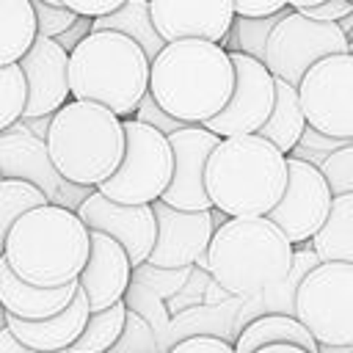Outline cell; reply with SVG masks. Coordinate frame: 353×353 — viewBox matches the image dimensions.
<instances>
[{
	"label": "cell",
	"mask_w": 353,
	"mask_h": 353,
	"mask_svg": "<svg viewBox=\"0 0 353 353\" xmlns=\"http://www.w3.org/2000/svg\"><path fill=\"white\" fill-rule=\"evenodd\" d=\"M149 91L171 116L204 124L226 108L234 91L232 52L207 39L165 41L152 58Z\"/></svg>",
	"instance_id": "obj_1"
},
{
	"label": "cell",
	"mask_w": 353,
	"mask_h": 353,
	"mask_svg": "<svg viewBox=\"0 0 353 353\" xmlns=\"http://www.w3.org/2000/svg\"><path fill=\"white\" fill-rule=\"evenodd\" d=\"M88 251L91 229L83 218L69 207L41 204L17 218L0 259L36 287H61L77 281Z\"/></svg>",
	"instance_id": "obj_2"
},
{
	"label": "cell",
	"mask_w": 353,
	"mask_h": 353,
	"mask_svg": "<svg viewBox=\"0 0 353 353\" xmlns=\"http://www.w3.org/2000/svg\"><path fill=\"white\" fill-rule=\"evenodd\" d=\"M204 185L226 218L268 215L287 188V154L256 132L221 138L207 160Z\"/></svg>",
	"instance_id": "obj_3"
},
{
	"label": "cell",
	"mask_w": 353,
	"mask_h": 353,
	"mask_svg": "<svg viewBox=\"0 0 353 353\" xmlns=\"http://www.w3.org/2000/svg\"><path fill=\"white\" fill-rule=\"evenodd\" d=\"M292 256L295 245L268 215H243L215 226L204 265L226 292L254 295L279 284Z\"/></svg>",
	"instance_id": "obj_4"
},
{
	"label": "cell",
	"mask_w": 353,
	"mask_h": 353,
	"mask_svg": "<svg viewBox=\"0 0 353 353\" xmlns=\"http://www.w3.org/2000/svg\"><path fill=\"white\" fill-rule=\"evenodd\" d=\"M149 69L143 47L119 30H91L69 52V88L74 99L110 108L116 116H135L149 91Z\"/></svg>",
	"instance_id": "obj_5"
},
{
	"label": "cell",
	"mask_w": 353,
	"mask_h": 353,
	"mask_svg": "<svg viewBox=\"0 0 353 353\" xmlns=\"http://www.w3.org/2000/svg\"><path fill=\"white\" fill-rule=\"evenodd\" d=\"M44 141L69 182L97 188L124 157V119L105 105L72 99L52 113Z\"/></svg>",
	"instance_id": "obj_6"
},
{
	"label": "cell",
	"mask_w": 353,
	"mask_h": 353,
	"mask_svg": "<svg viewBox=\"0 0 353 353\" xmlns=\"http://www.w3.org/2000/svg\"><path fill=\"white\" fill-rule=\"evenodd\" d=\"M174 174V149L165 132L124 119V157L97 190L121 204H152L163 196Z\"/></svg>",
	"instance_id": "obj_7"
},
{
	"label": "cell",
	"mask_w": 353,
	"mask_h": 353,
	"mask_svg": "<svg viewBox=\"0 0 353 353\" xmlns=\"http://www.w3.org/2000/svg\"><path fill=\"white\" fill-rule=\"evenodd\" d=\"M295 317L320 345L353 347V265L320 262L295 290Z\"/></svg>",
	"instance_id": "obj_8"
},
{
	"label": "cell",
	"mask_w": 353,
	"mask_h": 353,
	"mask_svg": "<svg viewBox=\"0 0 353 353\" xmlns=\"http://www.w3.org/2000/svg\"><path fill=\"white\" fill-rule=\"evenodd\" d=\"M339 52H347V33L336 22H320L292 8L284 11L268 36L265 66L273 72V77H281L298 88L303 74L317 61Z\"/></svg>",
	"instance_id": "obj_9"
},
{
	"label": "cell",
	"mask_w": 353,
	"mask_h": 353,
	"mask_svg": "<svg viewBox=\"0 0 353 353\" xmlns=\"http://www.w3.org/2000/svg\"><path fill=\"white\" fill-rule=\"evenodd\" d=\"M306 124L320 135L353 141V52L317 61L298 85Z\"/></svg>",
	"instance_id": "obj_10"
},
{
	"label": "cell",
	"mask_w": 353,
	"mask_h": 353,
	"mask_svg": "<svg viewBox=\"0 0 353 353\" xmlns=\"http://www.w3.org/2000/svg\"><path fill=\"white\" fill-rule=\"evenodd\" d=\"M331 185L320 165L287 154V188L268 218L290 237L292 245H306L331 212Z\"/></svg>",
	"instance_id": "obj_11"
},
{
	"label": "cell",
	"mask_w": 353,
	"mask_h": 353,
	"mask_svg": "<svg viewBox=\"0 0 353 353\" xmlns=\"http://www.w3.org/2000/svg\"><path fill=\"white\" fill-rule=\"evenodd\" d=\"M0 171L8 179H25L44 190L50 204H61L77 212V207L91 193L88 185L69 182L52 163L47 141L33 135L28 127L14 124L0 132Z\"/></svg>",
	"instance_id": "obj_12"
},
{
	"label": "cell",
	"mask_w": 353,
	"mask_h": 353,
	"mask_svg": "<svg viewBox=\"0 0 353 353\" xmlns=\"http://www.w3.org/2000/svg\"><path fill=\"white\" fill-rule=\"evenodd\" d=\"M232 63H234V91L226 108L201 124L221 138L256 132L268 121L276 102V77L265 66V61L234 50Z\"/></svg>",
	"instance_id": "obj_13"
},
{
	"label": "cell",
	"mask_w": 353,
	"mask_h": 353,
	"mask_svg": "<svg viewBox=\"0 0 353 353\" xmlns=\"http://www.w3.org/2000/svg\"><path fill=\"white\" fill-rule=\"evenodd\" d=\"M77 215L91 232H102L124 245L132 268L149 262V254L157 240V218L152 204H121L99 190H91L77 207Z\"/></svg>",
	"instance_id": "obj_14"
},
{
	"label": "cell",
	"mask_w": 353,
	"mask_h": 353,
	"mask_svg": "<svg viewBox=\"0 0 353 353\" xmlns=\"http://www.w3.org/2000/svg\"><path fill=\"white\" fill-rule=\"evenodd\" d=\"M152 207L157 218V240L149 254V265L176 270L207 254L215 232L210 210H176L163 199L152 201Z\"/></svg>",
	"instance_id": "obj_15"
},
{
	"label": "cell",
	"mask_w": 353,
	"mask_h": 353,
	"mask_svg": "<svg viewBox=\"0 0 353 353\" xmlns=\"http://www.w3.org/2000/svg\"><path fill=\"white\" fill-rule=\"evenodd\" d=\"M174 149V174L163 190V201L176 210H210L212 201L204 185V168L212 149L221 143V135L210 132L201 124H185L168 135Z\"/></svg>",
	"instance_id": "obj_16"
},
{
	"label": "cell",
	"mask_w": 353,
	"mask_h": 353,
	"mask_svg": "<svg viewBox=\"0 0 353 353\" xmlns=\"http://www.w3.org/2000/svg\"><path fill=\"white\" fill-rule=\"evenodd\" d=\"M19 66L28 83V102L22 119L52 116L69 102V52L55 39L36 36L30 50L19 58Z\"/></svg>",
	"instance_id": "obj_17"
},
{
	"label": "cell",
	"mask_w": 353,
	"mask_h": 353,
	"mask_svg": "<svg viewBox=\"0 0 353 353\" xmlns=\"http://www.w3.org/2000/svg\"><path fill=\"white\" fill-rule=\"evenodd\" d=\"M149 6L165 41L207 39L221 44L237 17L232 0H149Z\"/></svg>",
	"instance_id": "obj_18"
},
{
	"label": "cell",
	"mask_w": 353,
	"mask_h": 353,
	"mask_svg": "<svg viewBox=\"0 0 353 353\" xmlns=\"http://www.w3.org/2000/svg\"><path fill=\"white\" fill-rule=\"evenodd\" d=\"M130 254L124 245L102 232H91V251L85 259V268L77 276V284L88 295L91 312L108 309L119 303L130 287Z\"/></svg>",
	"instance_id": "obj_19"
},
{
	"label": "cell",
	"mask_w": 353,
	"mask_h": 353,
	"mask_svg": "<svg viewBox=\"0 0 353 353\" xmlns=\"http://www.w3.org/2000/svg\"><path fill=\"white\" fill-rule=\"evenodd\" d=\"M88 314H91V303H88V295L80 287L74 292L72 303L63 312H58L52 317H41V320H22V317H14V314H6V325L28 347H36V350H69L72 342L83 334Z\"/></svg>",
	"instance_id": "obj_20"
},
{
	"label": "cell",
	"mask_w": 353,
	"mask_h": 353,
	"mask_svg": "<svg viewBox=\"0 0 353 353\" xmlns=\"http://www.w3.org/2000/svg\"><path fill=\"white\" fill-rule=\"evenodd\" d=\"M80 290L77 281L61 284V287H36L25 279H19L6 259H0V306L6 314L22 317V320H41L63 312L74 292Z\"/></svg>",
	"instance_id": "obj_21"
},
{
	"label": "cell",
	"mask_w": 353,
	"mask_h": 353,
	"mask_svg": "<svg viewBox=\"0 0 353 353\" xmlns=\"http://www.w3.org/2000/svg\"><path fill=\"white\" fill-rule=\"evenodd\" d=\"M279 342L301 345L309 353H320V342L312 336V331L295 314H284V312H270V314L251 320L237 336L234 353H254L265 345H279Z\"/></svg>",
	"instance_id": "obj_22"
},
{
	"label": "cell",
	"mask_w": 353,
	"mask_h": 353,
	"mask_svg": "<svg viewBox=\"0 0 353 353\" xmlns=\"http://www.w3.org/2000/svg\"><path fill=\"white\" fill-rule=\"evenodd\" d=\"M306 127L309 124H306V116H303V108H301V99H298V88L290 85L287 80L276 77V102H273V110H270L268 121L256 130V135L268 138L284 154H290L301 143Z\"/></svg>",
	"instance_id": "obj_23"
},
{
	"label": "cell",
	"mask_w": 353,
	"mask_h": 353,
	"mask_svg": "<svg viewBox=\"0 0 353 353\" xmlns=\"http://www.w3.org/2000/svg\"><path fill=\"white\" fill-rule=\"evenodd\" d=\"M94 30H119V33L130 36L135 44L143 47L149 61L165 47V39L154 28L149 0H124L116 11L94 17Z\"/></svg>",
	"instance_id": "obj_24"
},
{
	"label": "cell",
	"mask_w": 353,
	"mask_h": 353,
	"mask_svg": "<svg viewBox=\"0 0 353 353\" xmlns=\"http://www.w3.org/2000/svg\"><path fill=\"white\" fill-rule=\"evenodd\" d=\"M323 262L353 265V193H339L331 201V212L320 232L309 240Z\"/></svg>",
	"instance_id": "obj_25"
},
{
	"label": "cell",
	"mask_w": 353,
	"mask_h": 353,
	"mask_svg": "<svg viewBox=\"0 0 353 353\" xmlns=\"http://www.w3.org/2000/svg\"><path fill=\"white\" fill-rule=\"evenodd\" d=\"M36 11L30 0H0V66L19 63L36 41Z\"/></svg>",
	"instance_id": "obj_26"
},
{
	"label": "cell",
	"mask_w": 353,
	"mask_h": 353,
	"mask_svg": "<svg viewBox=\"0 0 353 353\" xmlns=\"http://www.w3.org/2000/svg\"><path fill=\"white\" fill-rule=\"evenodd\" d=\"M124 325H127V306H124V301H119V303H113L108 309L91 312L88 320H85L83 334L72 342L69 353H108L119 342Z\"/></svg>",
	"instance_id": "obj_27"
},
{
	"label": "cell",
	"mask_w": 353,
	"mask_h": 353,
	"mask_svg": "<svg viewBox=\"0 0 353 353\" xmlns=\"http://www.w3.org/2000/svg\"><path fill=\"white\" fill-rule=\"evenodd\" d=\"M41 204H50V199L33 182L8 179V176L0 179V256L6 248V237H8L11 226L17 223V218L33 207H41Z\"/></svg>",
	"instance_id": "obj_28"
},
{
	"label": "cell",
	"mask_w": 353,
	"mask_h": 353,
	"mask_svg": "<svg viewBox=\"0 0 353 353\" xmlns=\"http://www.w3.org/2000/svg\"><path fill=\"white\" fill-rule=\"evenodd\" d=\"M284 11H287V8H284ZM284 11L270 14V17H234L232 30L226 33V39H234V47H232L229 52L240 50V52H245V55H254V58L265 61L268 36H270V30L276 28V22L284 17ZM226 39H223V41H226ZM223 41H221V44H223Z\"/></svg>",
	"instance_id": "obj_29"
},
{
	"label": "cell",
	"mask_w": 353,
	"mask_h": 353,
	"mask_svg": "<svg viewBox=\"0 0 353 353\" xmlns=\"http://www.w3.org/2000/svg\"><path fill=\"white\" fill-rule=\"evenodd\" d=\"M25 102H28V83L22 66L19 63L0 66V132H6L22 119Z\"/></svg>",
	"instance_id": "obj_30"
},
{
	"label": "cell",
	"mask_w": 353,
	"mask_h": 353,
	"mask_svg": "<svg viewBox=\"0 0 353 353\" xmlns=\"http://www.w3.org/2000/svg\"><path fill=\"white\" fill-rule=\"evenodd\" d=\"M320 262H323V259L317 256V251L312 248V243H309L306 248H298L295 256H292L290 273H287L279 284H273V287L265 290V292H268V301H270V303H279V306L284 309V314H295V290H298V284L303 281V276H306L312 268H317Z\"/></svg>",
	"instance_id": "obj_31"
},
{
	"label": "cell",
	"mask_w": 353,
	"mask_h": 353,
	"mask_svg": "<svg viewBox=\"0 0 353 353\" xmlns=\"http://www.w3.org/2000/svg\"><path fill=\"white\" fill-rule=\"evenodd\" d=\"M320 171L325 174L334 196L353 193V143L328 152V157L320 163Z\"/></svg>",
	"instance_id": "obj_32"
},
{
	"label": "cell",
	"mask_w": 353,
	"mask_h": 353,
	"mask_svg": "<svg viewBox=\"0 0 353 353\" xmlns=\"http://www.w3.org/2000/svg\"><path fill=\"white\" fill-rule=\"evenodd\" d=\"M33 3V11H36V28H39V36H61L74 19H77V11L66 8V6H50L44 0H30Z\"/></svg>",
	"instance_id": "obj_33"
},
{
	"label": "cell",
	"mask_w": 353,
	"mask_h": 353,
	"mask_svg": "<svg viewBox=\"0 0 353 353\" xmlns=\"http://www.w3.org/2000/svg\"><path fill=\"white\" fill-rule=\"evenodd\" d=\"M135 119L138 121H143V124H149V127H154V130H160V132H165V135H171V132H176V130H182L188 121H182V119H176V116H171L157 99H154V94L152 91H146L143 94V99H141V105H138V110H135Z\"/></svg>",
	"instance_id": "obj_34"
},
{
	"label": "cell",
	"mask_w": 353,
	"mask_h": 353,
	"mask_svg": "<svg viewBox=\"0 0 353 353\" xmlns=\"http://www.w3.org/2000/svg\"><path fill=\"white\" fill-rule=\"evenodd\" d=\"M168 353H234V345H229L221 336L199 334V336H188V339L176 342Z\"/></svg>",
	"instance_id": "obj_35"
},
{
	"label": "cell",
	"mask_w": 353,
	"mask_h": 353,
	"mask_svg": "<svg viewBox=\"0 0 353 353\" xmlns=\"http://www.w3.org/2000/svg\"><path fill=\"white\" fill-rule=\"evenodd\" d=\"M298 11H303L306 17L320 19V22H339V19H345V17L353 11V3H350V0H323V3H317V6L298 8Z\"/></svg>",
	"instance_id": "obj_36"
},
{
	"label": "cell",
	"mask_w": 353,
	"mask_h": 353,
	"mask_svg": "<svg viewBox=\"0 0 353 353\" xmlns=\"http://www.w3.org/2000/svg\"><path fill=\"white\" fill-rule=\"evenodd\" d=\"M237 17H270L290 8L287 0H232Z\"/></svg>",
	"instance_id": "obj_37"
},
{
	"label": "cell",
	"mask_w": 353,
	"mask_h": 353,
	"mask_svg": "<svg viewBox=\"0 0 353 353\" xmlns=\"http://www.w3.org/2000/svg\"><path fill=\"white\" fill-rule=\"evenodd\" d=\"M91 30H94V17L77 14V19H74V22H72L61 36H55V41H58L66 52H72V50H74V47H77V44H80Z\"/></svg>",
	"instance_id": "obj_38"
},
{
	"label": "cell",
	"mask_w": 353,
	"mask_h": 353,
	"mask_svg": "<svg viewBox=\"0 0 353 353\" xmlns=\"http://www.w3.org/2000/svg\"><path fill=\"white\" fill-rule=\"evenodd\" d=\"M124 0H63L66 8L77 11V14H85V17H102V14H110L121 6Z\"/></svg>",
	"instance_id": "obj_39"
},
{
	"label": "cell",
	"mask_w": 353,
	"mask_h": 353,
	"mask_svg": "<svg viewBox=\"0 0 353 353\" xmlns=\"http://www.w3.org/2000/svg\"><path fill=\"white\" fill-rule=\"evenodd\" d=\"M0 353H69V350H36V347H28L25 342L17 339V334L3 325L0 328Z\"/></svg>",
	"instance_id": "obj_40"
},
{
	"label": "cell",
	"mask_w": 353,
	"mask_h": 353,
	"mask_svg": "<svg viewBox=\"0 0 353 353\" xmlns=\"http://www.w3.org/2000/svg\"><path fill=\"white\" fill-rule=\"evenodd\" d=\"M22 121H30V132H33V135L47 138V130H50L52 116H36V119H22Z\"/></svg>",
	"instance_id": "obj_41"
},
{
	"label": "cell",
	"mask_w": 353,
	"mask_h": 353,
	"mask_svg": "<svg viewBox=\"0 0 353 353\" xmlns=\"http://www.w3.org/2000/svg\"><path fill=\"white\" fill-rule=\"evenodd\" d=\"M254 353H309V350L301 347V345H284V342H279V345H265V347H259Z\"/></svg>",
	"instance_id": "obj_42"
},
{
	"label": "cell",
	"mask_w": 353,
	"mask_h": 353,
	"mask_svg": "<svg viewBox=\"0 0 353 353\" xmlns=\"http://www.w3.org/2000/svg\"><path fill=\"white\" fill-rule=\"evenodd\" d=\"M287 3H290V8H309V6H317L323 0H287Z\"/></svg>",
	"instance_id": "obj_43"
},
{
	"label": "cell",
	"mask_w": 353,
	"mask_h": 353,
	"mask_svg": "<svg viewBox=\"0 0 353 353\" xmlns=\"http://www.w3.org/2000/svg\"><path fill=\"white\" fill-rule=\"evenodd\" d=\"M336 25H339V28H342V30H345V33H350V30H353V11H350V14H347V17H345V19H339V22H336Z\"/></svg>",
	"instance_id": "obj_44"
},
{
	"label": "cell",
	"mask_w": 353,
	"mask_h": 353,
	"mask_svg": "<svg viewBox=\"0 0 353 353\" xmlns=\"http://www.w3.org/2000/svg\"><path fill=\"white\" fill-rule=\"evenodd\" d=\"M347 52H353V30L347 33Z\"/></svg>",
	"instance_id": "obj_45"
},
{
	"label": "cell",
	"mask_w": 353,
	"mask_h": 353,
	"mask_svg": "<svg viewBox=\"0 0 353 353\" xmlns=\"http://www.w3.org/2000/svg\"><path fill=\"white\" fill-rule=\"evenodd\" d=\"M44 3H50V6H63V0H44Z\"/></svg>",
	"instance_id": "obj_46"
},
{
	"label": "cell",
	"mask_w": 353,
	"mask_h": 353,
	"mask_svg": "<svg viewBox=\"0 0 353 353\" xmlns=\"http://www.w3.org/2000/svg\"><path fill=\"white\" fill-rule=\"evenodd\" d=\"M0 179H3V171H0Z\"/></svg>",
	"instance_id": "obj_47"
},
{
	"label": "cell",
	"mask_w": 353,
	"mask_h": 353,
	"mask_svg": "<svg viewBox=\"0 0 353 353\" xmlns=\"http://www.w3.org/2000/svg\"><path fill=\"white\" fill-rule=\"evenodd\" d=\"M350 3H353V0H350Z\"/></svg>",
	"instance_id": "obj_48"
}]
</instances>
